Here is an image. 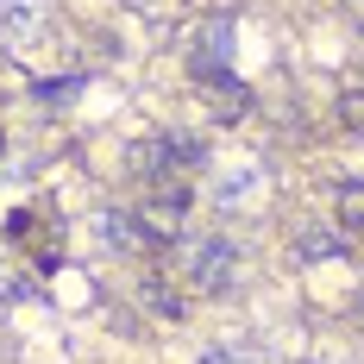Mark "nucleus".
<instances>
[{"mask_svg": "<svg viewBox=\"0 0 364 364\" xmlns=\"http://www.w3.org/2000/svg\"><path fill=\"white\" fill-rule=\"evenodd\" d=\"M188 277L201 283V289H232L239 283V245L232 239H220V232H201V239H188Z\"/></svg>", "mask_w": 364, "mask_h": 364, "instance_id": "obj_1", "label": "nucleus"}, {"mask_svg": "<svg viewBox=\"0 0 364 364\" xmlns=\"http://www.w3.org/2000/svg\"><path fill=\"white\" fill-rule=\"evenodd\" d=\"M257 188H264V170H257V164H239V170H226V176L214 182V208H245Z\"/></svg>", "mask_w": 364, "mask_h": 364, "instance_id": "obj_2", "label": "nucleus"}, {"mask_svg": "<svg viewBox=\"0 0 364 364\" xmlns=\"http://www.w3.org/2000/svg\"><path fill=\"white\" fill-rule=\"evenodd\" d=\"M38 13H44V0H0V32H6V38L32 32Z\"/></svg>", "mask_w": 364, "mask_h": 364, "instance_id": "obj_3", "label": "nucleus"}, {"mask_svg": "<svg viewBox=\"0 0 364 364\" xmlns=\"http://www.w3.org/2000/svg\"><path fill=\"white\" fill-rule=\"evenodd\" d=\"M95 226H101V245H113V252L132 245V220H126V214H101Z\"/></svg>", "mask_w": 364, "mask_h": 364, "instance_id": "obj_4", "label": "nucleus"}, {"mask_svg": "<svg viewBox=\"0 0 364 364\" xmlns=\"http://www.w3.org/2000/svg\"><path fill=\"white\" fill-rule=\"evenodd\" d=\"M333 252H339V239H327V232H321V239H314V232L301 239V257H333Z\"/></svg>", "mask_w": 364, "mask_h": 364, "instance_id": "obj_5", "label": "nucleus"}, {"mask_svg": "<svg viewBox=\"0 0 364 364\" xmlns=\"http://www.w3.org/2000/svg\"><path fill=\"white\" fill-rule=\"evenodd\" d=\"M19 295H26V289H19V277H0V301H19Z\"/></svg>", "mask_w": 364, "mask_h": 364, "instance_id": "obj_6", "label": "nucleus"}]
</instances>
